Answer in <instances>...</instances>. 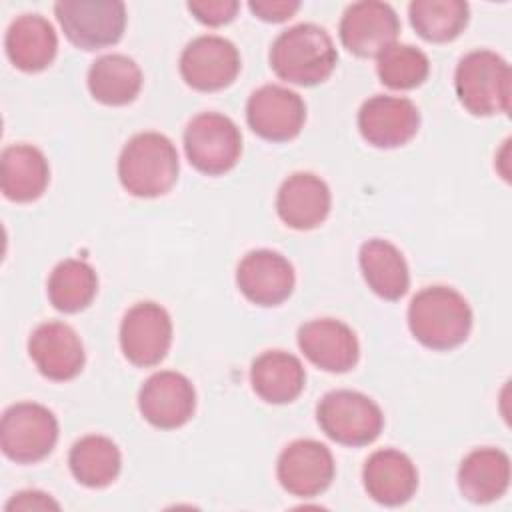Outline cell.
I'll list each match as a JSON object with an SVG mask.
<instances>
[{"label": "cell", "mask_w": 512, "mask_h": 512, "mask_svg": "<svg viewBox=\"0 0 512 512\" xmlns=\"http://www.w3.org/2000/svg\"><path fill=\"white\" fill-rule=\"evenodd\" d=\"M178 152L170 138L160 132L134 134L118 158V180L122 188L138 198H156L178 180Z\"/></svg>", "instance_id": "cell-3"}, {"label": "cell", "mask_w": 512, "mask_h": 512, "mask_svg": "<svg viewBox=\"0 0 512 512\" xmlns=\"http://www.w3.org/2000/svg\"><path fill=\"white\" fill-rule=\"evenodd\" d=\"M172 344V320L156 302H138L122 318L120 348L124 358L140 368L160 364Z\"/></svg>", "instance_id": "cell-9"}, {"label": "cell", "mask_w": 512, "mask_h": 512, "mask_svg": "<svg viewBox=\"0 0 512 512\" xmlns=\"http://www.w3.org/2000/svg\"><path fill=\"white\" fill-rule=\"evenodd\" d=\"M238 72V48L222 36H198L180 54V74L198 92L224 90L236 80Z\"/></svg>", "instance_id": "cell-11"}, {"label": "cell", "mask_w": 512, "mask_h": 512, "mask_svg": "<svg viewBox=\"0 0 512 512\" xmlns=\"http://www.w3.org/2000/svg\"><path fill=\"white\" fill-rule=\"evenodd\" d=\"M408 328L422 346L452 350L470 336L472 310L454 288L428 286L410 300Z\"/></svg>", "instance_id": "cell-2"}, {"label": "cell", "mask_w": 512, "mask_h": 512, "mask_svg": "<svg viewBox=\"0 0 512 512\" xmlns=\"http://www.w3.org/2000/svg\"><path fill=\"white\" fill-rule=\"evenodd\" d=\"M98 292V276L94 268L76 258L62 260L54 266L48 278V300L50 304L64 312L76 314L88 308Z\"/></svg>", "instance_id": "cell-28"}, {"label": "cell", "mask_w": 512, "mask_h": 512, "mask_svg": "<svg viewBox=\"0 0 512 512\" xmlns=\"http://www.w3.org/2000/svg\"><path fill=\"white\" fill-rule=\"evenodd\" d=\"M512 72L492 50H472L460 58L454 72L458 102L474 116L508 114Z\"/></svg>", "instance_id": "cell-4"}, {"label": "cell", "mask_w": 512, "mask_h": 512, "mask_svg": "<svg viewBox=\"0 0 512 512\" xmlns=\"http://www.w3.org/2000/svg\"><path fill=\"white\" fill-rule=\"evenodd\" d=\"M50 182V166L42 150L32 144H12L2 150L0 186L12 202L40 198Z\"/></svg>", "instance_id": "cell-24"}, {"label": "cell", "mask_w": 512, "mask_h": 512, "mask_svg": "<svg viewBox=\"0 0 512 512\" xmlns=\"http://www.w3.org/2000/svg\"><path fill=\"white\" fill-rule=\"evenodd\" d=\"M364 490L384 506L406 504L418 488V470L410 456L396 448H382L368 456L362 470Z\"/></svg>", "instance_id": "cell-20"}, {"label": "cell", "mask_w": 512, "mask_h": 512, "mask_svg": "<svg viewBox=\"0 0 512 512\" xmlns=\"http://www.w3.org/2000/svg\"><path fill=\"white\" fill-rule=\"evenodd\" d=\"M68 466L82 486L104 488L118 478L122 456L108 436L88 434L76 440L70 448Z\"/></svg>", "instance_id": "cell-27"}, {"label": "cell", "mask_w": 512, "mask_h": 512, "mask_svg": "<svg viewBox=\"0 0 512 512\" xmlns=\"http://www.w3.org/2000/svg\"><path fill=\"white\" fill-rule=\"evenodd\" d=\"M338 32L348 52L360 58H374L396 42L400 20L390 4L362 0L344 10Z\"/></svg>", "instance_id": "cell-12"}, {"label": "cell", "mask_w": 512, "mask_h": 512, "mask_svg": "<svg viewBox=\"0 0 512 512\" xmlns=\"http://www.w3.org/2000/svg\"><path fill=\"white\" fill-rule=\"evenodd\" d=\"M250 130L268 142H288L300 134L306 122V104L294 90L264 84L246 102Z\"/></svg>", "instance_id": "cell-10"}, {"label": "cell", "mask_w": 512, "mask_h": 512, "mask_svg": "<svg viewBox=\"0 0 512 512\" xmlns=\"http://www.w3.org/2000/svg\"><path fill=\"white\" fill-rule=\"evenodd\" d=\"M294 268L280 252L260 248L248 252L236 268L238 290L256 306H278L294 290Z\"/></svg>", "instance_id": "cell-16"}, {"label": "cell", "mask_w": 512, "mask_h": 512, "mask_svg": "<svg viewBox=\"0 0 512 512\" xmlns=\"http://www.w3.org/2000/svg\"><path fill=\"white\" fill-rule=\"evenodd\" d=\"M412 28L426 42H452L470 18V8L462 0H414L408 6Z\"/></svg>", "instance_id": "cell-29"}, {"label": "cell", "mask_w": 512, "mask_h": 512, "mask_svg": "<svg viewBox=\"0 0 512 512\" xmlns=\"http://www.w3.org/2000/svg\"><path fill=\"white\" fill-rule=\"evenodd\" d=\"M376 72L384 86L392 90H412L428 78L430 62L420 48L394 42L376 56Z\"/></svg>", "instance_id": "cell-30"}, {"label": "cell", "mask_w": 512, "mask_h": 512, "mask_svg": "<svg viewBox=\"0 0 512 512\" xmlns=\"http://www.w3.org/2000/svg\"><path fill=\"white\" fill-rule=\"evenodd\" d=\"M4 48L8 60L22 72L48 68L58 52L54 26L40 14H22L6 30Z\"/></svg>", "instance_id": "cell-21"}, {"label": "cell", "mask_w": 512, "mask_h": 512, "mask_svg": "<svg viewBox=\"0 0 512 512\" xmlns=\"http://www.w3.org/2000/svg\"><path fill=\"white\" fill-rule=\"evenodd\" d=\"M268 60L280 80L296 86H316L334 72L338 52L324 28L306 22L282 30L272 42Z\"/></svg>", "instance_id": "cell-1"}, {"label": "cell", "mask_w": 512, "mask_h": 512, "mask_svg": "<svg viewBox=\"0 0 512 512\" xmlns=\"http://www.w3.org/2000/svg\"><path fill=\"white\" fill-rule=\"evenodd\" d=\"M142 88V70L126 54H104L88 70V90L106 106H126Z\"/></svg>", "instance_id": "cell-26"}, {"label": "cell", "mask_w": 512, "mask_h": 512, "mask_svg": "<svg viewBox=\"0 0 512 512\" xmlns=\"http://www.w3.org/2000/svg\"><path fill=\"white\" fill-rule=\"evenodd\" d=\"M420 128L416 104L402 96L376 94L358 110V130L374 148H398L408 144Z\"/></svg>", "instance_id": "cell-15"}, {"label": "cell", "mask_w": 512, "mask_h": 512, "mask_svg": "<svg viewBox=\"0 0 512 512\" xmlns=\"http://www.w3.org/2000/svg\"><path fill=\"white\" fill-rule=\"evenodd\" d=\"M6 510H58L60 504L46 492L40 490H22L14 494L6 506Z\"/></svg>", "instance_id": "cell-33"}, {"label": "cell", "mask_w": 512, "mask_h": 512, "mask_svg": "<svg viewBox=\"0 0 512 512\" xmlns=\"http://www.w3.org/2000/svg\"><path fill=\"white\" fill-rule=\"evenodd\" d=\"M336 464L328 446L318 440H294L278 456L276 476L280 486L298 498L322 494L334 480Z\"/></svg>", "instance_id": "cell-13"}, {"label": "cell", "mask_w": 512, "mask_h": 512, "mask_svg": "<svg viewBox=\"0 0 512 512\" xmlns=\"http://www.w3.org/2000/svg\"><path fill=\"white\" fill-rule=\"evenodd\" d=\"M58 442V420L42 404L18 402L6 408L0 424V446L16 464L44 460Z\"/></svg>", "instance_id": "cell-8"}, {"label": "cell", "mask_w": 512, "mask_h": 512, "mask_svg": "<svg viewBox=\"0 0 512 512\" xmlns=\"http://www.w3.org/2000/svg\"><path fill=\"white\" fill-rule=\"evenodd\" d=\"M332 196L328 184L312 172H294L276 194L280 220L294 230L318 228L330 214Z\"/></svg>", "instance_id": "cell-19"}, {"label": "cell", "mask_w": 512, "mask_h": 512, "mask_svg": "<svg viewBox=\"0 0 512 512\" xmlns=\"http://www.w3.org/2000/svg\"><path fill=\"white\" fill-rule=\"evenodd\" d=\"M362 276L368 288L384 300H400L410 286V272L402 252L388 240L372 238L360 246Z\"/></svg>", "instance_id": "cell-25"}, {"label": "cell", "mask_w": 512, "mask_h": 512, "mask_svg": "<svg viewBox=\"0 0 512 512\" xmlns=\"http://www.w3.org/2000/svg\"><path fill=\"white\" fill-rule=\"evenodd\" d=\"M138 410L154 428H180L194 416L196 390L180 372H156L142 384L138 392Z\"/></svg>", "instance_id": "cell-14"}, {"label": "cell", "mask_w": 512, "mask_h": 512, "mask_svg": "<svg viewBox=\"0 0 512 512\" xmlns=\"http://www.w3.org/2000/svg\"><path fill=\"white\" fill-rule=\"evenodd\" d=\"M184 152L188 162L206 176L230 172L242 154L240 128L224 114H196L184 130Z\"/></svg>", "instance_id": "cell-6"}, {"label": "cell", "mask_w": 512, "mask_h": 512, "mask_svg": "<svg viewBox=\"0 0 512 512\" xmlns=\"http://www.w3.org/2000/svg\"><path fill=\"white\" fill-rule=\"evenodd\" d=\"M248 8L256 18L276 24V22H284V20L292 18L298 12L300 2H296V0H252V2H248Z\"/></svg>", "instance_id": "cell-32"}, {"label": "cell", "mask_w": 512, "mask_h": 512, "mask_svg": "<svg viewBox=\"0 0 512 512\" xmlns=\"http://www.w3.org/2000/svg\"><path fill=\"white\" fill-rule=\"evenodd\" d=\"M510 486V458L504 450L484 446L464 456L458 468V488L474 504H488Z\"/></svg>", "instance_id": "cell-22"}, {"label": "cell", "mask_w": 512, "mask_h": 512, "mask_svg": "<svg viewBox=\"0 0 512 512\" xmlns=\"http://www.w3.org/2000/svg\"><path fill=\"white\" fill-rule=\"evenodd\" d=\"M316 420L330 440L352 448L372 444L384 428L380 406L356 390L324 394L316 406Z\"/></svg>", "instance_id": "cell-5"}, {"label": "cell", "mask_w": 512, "mask_h": 512, "mask_svg": "<svg viewBox=\"0 0 512 512\" xmlns=\"http://www.w3.org/2000/svg\"><path fill=\"white\" fill-rule=\"evenodd\" d=\"M186 8L198 22L206 26H222L234 20L240 4L236 0H192Z\"/></svg>", "instance_id": "cell-31"}, {"label": "cell", "mask_w": 512, "mask_h": 512, "mask_svg": "<svg viewBox=\"0 0 512 512\" xmlns=\"http://www.w3.org/2000/svg\"><path fill=\"white\" fill-rule=\"evenodd\" d=\"M300 352L320 370L342 374L352 370L360 358L354 330L334 318H318L302 324L296 334Z\"/></svg>", "instance_id": "cell-17"}, {"label": "cell", "mask_w": 512, "mask_h": 512, "mask_svg": "<svg viewBox=\"0 0 512 512\" xmlns=\"http://www.w3.org/2000/svg\"><path fill=\"white\" fill-rule=\"evenodd\" d=\"M28 354L38 372L54 382L76 378L84 368V346L72 326L50 320L34 328L28 338Z\"/></svg>", "instance_id": "cell-18"}, {"label": "cell", "mask_w": 512, "mask_h": 512, "mask_svg": "<svg viewBox=\"0 0 512 512\" xmlns=\"http://www.w3.org/2000/svg\"><path fill=\"white\" fill-rule=\"evenodd\" d=\"M54 14L64 36L80 50L116 44L126 28V6L118 0H62Z\"/></svg>", "instance_id": "cell-7"}, {"label": "cell", "mask_w": 512, "mask_h": 512, "mask_svg": "<svg viewBox=\"0 0 512 512\" xmlns=\"http://www.w3.org/2000/svg\"><path fill=\"white\" fill-rule=\"evenodd\" d=\"M250 384L260 400L268 404H288L302 394L306 372L294 354L266 350L252 362Z\"/></svg>", "instance_id": "cell-23"}]
</instances>
